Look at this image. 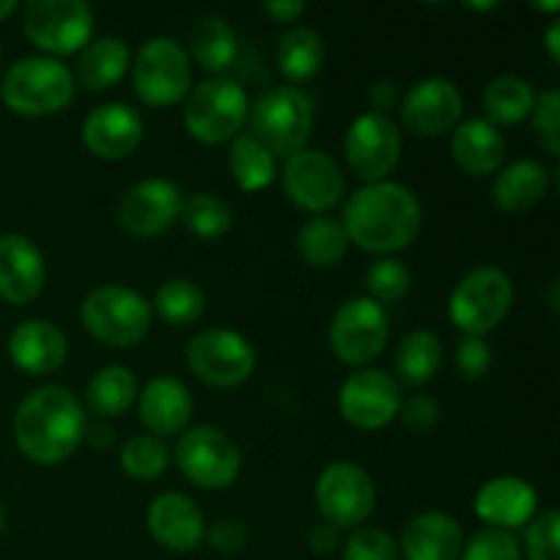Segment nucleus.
Listing matches in <instances>:
<instances>
[{"label": "nucleus", "mask_w": 560, "mask_h": 560, "mask_svg": "<svg viewBox=\"0 0 560 560\" xmlns=\"http://www.w3.org/2000/svg\"><path fill=\"white\" fill-rule=\"evenodd\" d=\"M421 202L408 186L381 180L366 184L348 197L342 211V228L350 244L372 255H392L405 249L421 233Z\"/></svg>", "instance_id": "1"}, {"label": "nucleus", "mask_w": 560, "mask_h": 560, "mask_svg": "<svg viewBox=\"0 0 560 560\" xmlns=\"http://www.w3.org/2000/svg\"><path fill=\"white\" fill-rule=\"evenodd\" d=\"M85 410L66 386H42L27 394L14 416V438L36 465H58L85 438Z\"/></svg>", "instance_id": "2"}, {"label": "nucleus", "mask_w": 560, "mask_h": 560, "mask_svg": "<svg viewBox=\"0 0 560 560\" xmlns=\"http://www.w3.org/2000/svg\"><path fill=\"white\" fill-rule=\"evenodd\" d=\"M74 74L69 66L49 55L22 58L5 71L0 98L5 107L25 118H44L60 113L74 98Z\"/></svg>", "instance_id": "3"}, {"label": "nucleus", "mask_w": 560, "mask_h": 560, "mask_svg": "<svg viewBox=\"0 0 560 560\" xmlns=\"http://www.w3.org/2000/svg\"><path fill=\"white\" fill-rule=\"evenodd\" d=\"M249 135L273 159H290L304 151L315 126V104L301 88H271L249 109Z\"/></svg>", "instance_id": "4"}, {"label": "nucleus", "mask_w": 560, "mask_h": 560, "mask_svg": "<svg viewBox=\"0 0 560 560\" xmlns=\"http://www.w3.org/2000/svg\"><path fill=\"white\" fill-rule=\"evenodd\" d=\"M80 317L93 339L113 348H129L148 337L153 310L137 290L124 284H102L85 295Z\"/></svg>", "instance_id": "5"}, {"label": "nucleus", "mask_w": 560, "mask_h": 560, "mask_svg": "<svg viewBox=\"0 0 560 560\" xmlns=\"http://www.w3.org/2000/svg\"><path fill=\"white\" fill-rule=\"evenodd\" d=\"M246 118H249V96L230 77H211L191 88L186 96V131L206 145H222L238 137Z\"/></svg>", "instance_id": "6"}, {"label": "nucleus", "mask_w": 560, "mask_h": 560, "mask_svg": "<svg viewBox=\"0 0 560 560\" xmlns=\"http://www.w3.org/2000/svg\"><path fill=\"white\" fill-rule=\"evenodd\" d=\"M514 301V284L506 271L481 266L459 279L448 301V317L465 337H481L495 331L509 315Z\"/></svg>", "instance_id": "7"}, {"label": "nucleus", "mask_w": 560, "mask_h": 560, "mask_svg": "<svg viewBox=\"0 0 560 560\" xmlns=\"http://www.w3.org/2000/svg\"><path fill=\"white\" fill-rule=\"evenodd\" d=\"M131 82L148 107H173L186 102L191 88L189 52L175 38H148L131 63Z\"/></svg>", "instance_id": "8"}, {"label": "nucleus", "mask_w": 560, "mask_h": 560, "mask_svg": "<svg viewBox=\"0 0 560 560\" xmlns=\"http://www.w3.org/2000/svg\"><path fill=\"white\" fill-rule=\"evenodd\" d=\"M180 474L202 490H224L241 474V448L219 427H191L175 446Z\"/></svg>", "instance_id": "9"}, {"label": "nucleus", "mask_w": 560, "mask_h": 560, "mask_svg": "<svg viewBox=\"0 0 560 560\" xmlns=\"http://www.w3.org/2000/svg\"><path fill=\"white\" fill-rule=\"evenodd\" d=\"M22 25L27 42L58 58L91 44L93 11L85 0H31Z\"/></svg>", "instance_id": "10"}, {"label": "nucleus", "mask_w": 560, "mask_h": 560, "mask_svg": "<svg viewBox=\"0 0 560 560\" xmlns=\"http://www.w3.org/2000/svg\"><path fill=\"white\" fill-rule=\"evenodd\" d=\"M186 364L208 386L233 388L249 381L257 355L244 334L233 328H208L189 342Z\"/></svg>", "instance_id": "11"}, {"label": "nucleus", "mask_w": 560, "mask_h": 560, "mask_svg": "<svg viewBox=\"0 0 560 560\" xmlns=\"http://www.w3.org/2000/svg\"><path fill=\"white\" fill-rule=\"evenodd\" d=\"M375 485L372 476L355 463H334L315 485V503L323 523L337 530L359 528L375 512Z\"/></svg>", "instance_id": "12"}, {"label": "nucleus", "mask_w": 560, "mask_h": 560, "mask_svg": "<svg viewBox=\"0 0 560 560\" xmlns=\"http://www.w3.org/2000/svg\"><path fill=\"white\" fill-rule=\"evenodd\" d=\"M334 355L348 366H364L383 353L388 342V317L366 295L345 301L328 328Z\"/></svg>", "instance_id": "13"}, {"label": "nucleus", "mask_w": 560, "mask_h": 560, "mask_svg": "<svg viewBox=\"0 0 560 560\" xmlns=\"http://www.w3.org/2000/svg\"><path fill=\"white\" fill-rule=\"evenodd\" d=\"M402 156V135L388 115L364 113L345 135V159L366 184H381L397 170Z\"/></svg>", "instance_id": "14"}, {"label": "nucleus", "mask_w": 560, "mask_h": 560, "mask_svg": "<svg viewBox=\"0 0 560 560\" xmlns=\"http://www.w3.org/2000/svg\"><path fill=\"white\" fill-rule=\"evenodd\" d=\"M282 186L290 202L304 211L323 217L337 208L345 197V175L337 159L326 151H299L282 170Z\"/></svg>", "instance_id": "15"}, {"label": "nucleus", "mask_w": 560, "mask_h": 560, "mask_svg": "<svg viewBox=\"0 0 560 560\" xmlns=\"http://www.w3.org/2000/svg\"><path fill=\"white\" fill-rule=\"evenodd\" d=\"M402 408V386L383 370L353 372L339 388V413L355 430H383Z\"/></svg>", "instance_id": "16"}, {"label": "nucleus", "mask_w": 560, "mask_h": 560, "mask_svg": "<svg viewBox=\"0 0 560 560\" xmlns=\"http://www.w3.org/2000/svg\"><path fill=\"white\" fill-rule=\"evenodd\" d=\"M463 109V93L452 80L427 77L402 96L399 118L413 137H441L457 129Z\"/></svg>", "instance_id": "17"}, {"label": "nucleus", "mask_w": 560, "mask_h": 560, "mask_svg": "<svg viewBox=\"0 0 560 560\" xmlns=\"http://www.w3.org/2000/svg\"><path fill=\"white\" fill-rule=\"evenodd\" d=\"M184 195L167 178H145L131 186L118 206V224L135 238H156L178 222Z\"/></svg>", "instance_id": "18"}, {"label": "nucleus", "mask_w": 560, "mask_h": 560, "mask_svg": "<svg viewBox=\"0 0 560 560\" xmlns=\"http://www.w3.org/2000/svg\"><path fill=\"white\" fill-rule=\"evenodd\" d=\"M145 126L140 113L124 102H109L93 109L82 126V142L88 151L107 162H118L137 151L142 142Z\"/></svg>", "instance_id": "19"}, {"label": "nucleus", "mask_w": 560, "mask_h": 560, "mask_svg": "<svg viewBox=\"0 0 560 560\" xmlns=\"http://www.w3.org/2000/svg\"><path fill=\"white\" fill-rule=\"evenodd\" d=\"M536 509H539V495L520 476H495L485 481L474 501V512L481 523L509 534L528 525L536 517Z\"/></svg>", "instance_id": "20"}, {"label": "nucleus", "mask_w": 560, "mask_h": 560, "mask_svg": "<svg viewBox=\"0 0 560 560\" xmlns=\"http://www.w3.org/2000/svg\"><path fill=\"white\" fill-rule=\"evenodd\" d=\"M148 530L170 552H191L206 539V517L184 492H164L148 509Z\"/></svg>", "instance_id": "21"}, {"label": "nucleus", "mask_w": 560, "mask_h": 560, "mask_svg": "<svg viewBox=\"0 0 560 560\" xmlns=\"http://www.w3.org/2000/svg\"><path fill=\"white\" fill-rule=\"evenodd\" d=\"M137 410H140V421L153 438H170L180 435L189 427L191 413H195V402L191 394L178 377H153L140 394H137Z\"/></svg>", "instance_id": "22"}, {"label": "nucleus", "mask_w": 560, "mask_h": 560, "mask_svg": "<svg viewBox=\"0 0 560 560\" xmlns=\"http://www.w3.org/2000/svg\"><path fill=\"white\" fill-rule=\"evenodd\" d=\"M44 257L27 235L0 238V299L9 304H31L44 288Z\"/></svg>", "instance_id": "23"}, {"label": "nucleus", "mask_w": 560, "mask_h": 560, "mask_svg": "<svg viewBox=\"0 0 560 560\" xmlns=\"http://www.w3.org/2000/svg\"><path fill=\"white\" fill-rule=\"evenodd\" d=\"M463 545V528L452 514L424 512L405 525L397 547L405 560H459Z\"/></svg>", "instance_id": "24"}, {"label": "nucleus", "mask_w": 560, "mask_h": 560, "mask_svg": "<svg viewBox=\"0 0 560 560\" xmlns=\"http://www.w3.org/2000/svg\"><path fill=\"white\" fill-rule=\"evenodd\" d=\"M506 151V137L485 118L463 120L452 135L454 164L470 178H487V175L498 173Z\"/></svg>", "instance_id": "25"}, {"label": "nucleus", "mask_w": 560, "mask_h": 560, "mask_svg": "<svg viewBox=\"0 0 560 560\" xmlns=\"http://www.w3.org/2000/svg\"><path fill=\"white\" fill-rule=\"evenodd\" d=\"M9 355L25 375H52L66 361V337L47 320H25L11 331Z\"/></svg>", "instance_id": "26"}, {"label": "nucleus", "mask_w": 560, "mask_h": 560, "mask_svg": "<svg viewBox=\"0 0 560 560\" xmlns=\"http://www.w3.org/2000/svg\"><path fill=\"white\" fill-rule=\"evenodd\" d=\"M550 191V173L536 159H517L495 175L492 202L503 213H528Z\"/></svg>", "instance_id": "27"}, {"label": "nucleus", "mask_w": 560, "mask_h": 560, "mask_svg": "<svg viewBox=\"0 0 560 560\" xmlns=\"http://www.w3.org/2000/svg\"><path fill=\"white\" fill-rule=\"evenodd\" d=\"M186 42H189L186 52H191L197 66L213 71V74L230 69L235 52H238V36H235L233 25L219 14H202L200 20L191 22Z\"/></svg>", "instance_id": "28"}, {"label": "nucleus", "mask_w": 560, "mask_h": 560, "mask_svg": "<svg viewBox=\"0 0 560 560\" xmlns=\"http://www.w3.org/2000/svg\"><path fill=\"white\" fill-rule=\"evenodd\" d=\"M323 63H326V44L312 27L293 25L279 36L277 66L284 80H290L293 85L315 80Z\"/></svg>", "instance_id": "29"}, {"label": "nucleus", "mask_w": 560, "mask_h": 560, "mask_svg": "<svg viewBox=\"0 0 560 560\" xmlns=\"http://www.w3.org/2000/svg\"><path fill=\"white\" fill-rule=\"evenodd\" d=\"M129 71V47L115 36H102L88 44L77 63L74 82H80L85 91H107L115 82L124 80Z\"/></svg>", "instance_id": "30"}, {"label": "nucleus", "mask_w": 560, "mask_h": 560, "mask_svg": "<svg viewBox=\"0 0 560 560\" xmlns=\"http://www.w3.org/2000/svg\"><path fill=\"white\" fill-rule=\"evenodd\" d=\"M441 366L443 342L435 334L427 331V328H416V331H410L399 342L397 355H394V370H397L394 381L410 388H421L430 381H435Z\"/></svg>", "instance_id": "31"}, {"label": "nucleus", "mask_w": 560, "mask_h": 560, "mask_svg": "<svg viewBox=\"0 0 560 560\" xmlns=\"http://www.w3.org/2000/svg\"><path fill=\"white\" fill-rule=\"evenodd\" d=\"M350 241L342 222L334 217H312L295 233V252L312 268H334L348 255Z\"/></svg>", "instance_id": "32"}, {"label": "nucleus", "mask_w": 560, "mask_h": 560, "mask_svg": "<svg viewBox=\"0 0 560 560\" xmlns=\"http://www.w3.org/2000/svg\"><path fill=\"white\" fill-rule=\"evenodd\" d=\"M536 104V91L530 88L528 80L517 74L495 77L490 85L485 88L481 96V107H485L487 124L498 126H517L530 115Z\"/></svg>", "instance_id": "33"}, {"label": "nucleus", "mask_w": 560, "mask_h": 560, "mask_svg": "<svg viewBox=\"0 0 560 560\" xmlns=\"http://www.w3.org/2000/svg\"><path fill=\"white\" fill-rule=\"evenodd\" d=\"M137 394H140V386H137V377L129 366L113 364L98 370L96 375L91 377L85 392L88 408L93 410V416L98 419H115V416L126 413V410L135 405Z\"/></svg>", "instance_id": "34"}, {"label": "nucleus", "mask_w": 560, "mask_h": 560, "mask_svg": "<svg viewBox=\"0 0 560 560\" xmlns=\"http://www.w3.org/2000/svg\"><path fill=\"white\" fill-rule=\"evenodd\" d=\"M230 173L244 191H260L273 184L277 159L249 131H241L230 140Z\"/></svg>", "instance_id": "35"}, {"label": "nucleus", "mask_w": 560, "mask_h": 560, "mask_svg": "<svg viewBox=\"0 0 560 560\" xmlns=\"http://www.w3.org/2000/svg\"><path fill=\"white\" fill-rule=\"evenodd\" d=\"M151 310L173 328L195 326L206 312V293L191 279H170L156 290Z\"/></svg>", "instance_id": "36"}, {"label": "nucleus", "mask_w": 560, "mask_h": 560, "mask_svg": "<svg viewBox=\"0 0 560 560\" xmlns=\"http://www.w3.org/2000/svg\"><path fill=\"white\" fill-rule=\"evenodd\" d=\"M178 219L189 233H195L202 241H217L230 233L233 228V211L228 202L219 195H208V191H197L180 200Z\"/></svg>", "instance_id": "37"}, {"label": "nucleus", "mask_w": 560, "mask_h": 560, "mask_svg": "<svg viewBox=\"0 0 560 560\" xmlns=\"http://www.w3.org/2000/svg\"><path fill=\"white\" fill-rule=\"evenodd\" d=\"M120 468L137 481H153L170 468V448L162 438L135 435L120 448Z\"/></svg>", "instance_id": "38"}, {"label": "nucleus", "mask_w": 560, "mask_h": 560, "mask_svg": "<svg viewBox=\"0 0 560 560\" xmlns=\"http://www.w3.org/2000/svg\"><path fill=\"white\" fill-rule=\"evenodd\" d=\"M410 282H413V273L397 257H383V260H375L364 273V284L370 290V299L375 304H392V301H399L408 295Z\"/></svg>", "instance_id": "39"}, {"label": "nucleus", "mask_w": 560, "mask_h": 560, "mask_svg": "<svg viewBox=\"0 0 560 560\" xmlns=\"http://www.w3.org/2000/svg\"><path fill=\"white\" fill-rule=\"evenodd\" d=\"M530 131L534 140L545 148V153L558 156L560 153V93L558 88H547L536 96L534 109H530Z\"/></svg>", "instance_id": "40"}, {"label": "nucleus", "mask_w": 560, "mask_h": 560, "mask_svg": "<svg viewBox=\"0 0 560 560\" xmlns=\"http://www.w3.org/2000/svg\"><path fill=\"white\" fill-rule=\"evenodd\" d=\"M459 560H523V550L509 530L485 528L465 541Z\"/></svg>", "instance_id": "41"}, {"label": "nucleus", "mask_w": 560, "mask_h": 560, "mask_svg": "<svg viewBox=\"0 0 560 560\" xmlns=\"http://www.w3.org/2000/svg\"><path fill=\"white\" fill-rule=\"evenodd\" d=\"M558 530L560 514L556 509L536 514L528 523V530H525V556H528V560H560Z\"/></svg>", "instance_id": "42"}, {"label": "nucleus", "mask_w": 560, "mask_h": 560, "mask_svg": "<svg viewBox=\"0 0 560 560\" xmlns=\"http://www.w3.org/2000/svg\"><path fill=\"white\" fill-rule=\"evenodd\" d=\"M345 560H399V547L386 530L355 528L342 545Z\"/></svg>", "instance_id": "43"}, {"label": "nucleus", "mask_w": 560, "mask_h": 560, "mask_svg": "<svg viewBox=\"0 0 560 560\" xmlns=\"http://www.w3.org/2000/svg\"><path fill=\"white\" fill-rule=\"evenodd\" d=\"M492 366V348L481 337H465L457 348V372L465 381H481Z\"/></svg>", "instance_id": "44"}, {"label": "nucleus", "mask_w": 560, "mask_h": 560, "mask_svg": "<svg viewBox=\"0 0 560 560\" xmlns=\"http://www.w3.org/2000/svg\"><path fill=\"white\" fill-rule=\"evenodd\" d=\"M399 419L408 430L413 432H430L435 430L438 421H441V405L430 394H413V397L402 399V408H399Z\"/></svg>", "instance_id": "45"}, {"label": "nucleus", "mask_w": 560, "mask_h": 560, "mask_svg": "<svg viewBox=\"0 0 560 560\" xmlns=\"http://www.w3.org/2000/svg\"><path fill=\"white\" fill-rule=\"evenodd\" d=\"M206 536L219 556H238L246 541H249V534H246L244 523H238V520H217L211 530H206Z\"/></svg>", "instance_id": "46"}, {"label": "nucleus", "mask_w": 560, "mask_h": 560, "mask_svg": "<svg viewBox=\"0 0 560 560\" xmlns=\"http://www.w3.org/2000/svg\"><path fill=\"white\" fill-rule=\"evenodd\" d=\"M366 98H370L372 113L388 115V109H394L399 104V88L392 80H377L370 88V93H366Z\"/></svg>", "instance_id": "47"}, {"label": "nucleus", "mask_w": 560, "mask_h": 560, "mask_svg": "<svg viewBox=\"0 0 560 560\" xmlns=\"http://www.w3.org/2000/svg\"><path fill=\"white\" fill-rule=\"evenodd\" d=\"M310 550L323 558L334 556V552L339 550V530L328 523L315 525V528L310 530Z\"/></svg>", "instance_id": "48"}, {"label": "nucleus", "mask_w": 560, "mask_h": 560, "mask_svg": "<svg viewBox=\"0 0 560 560\" xmlns=\"http://www.w3.org/2000/svg\"><path fill=\"white\" fill-rule=\"evenodd\" d=\"M262 11H266L268 16H271L273 22H295L304 16L306 5L301 3V0H268V3H262Z\"/></svg>", "instance_id": "49"}, {"label": "nucleus", "mask_w": 560, "mask_h": 560, "mask_svg": "<svg viewBox=\"0 0 560 560\" xmlns=\"http://www.w3.org/2000/svg\"><path fill=\"white\" fill-rule=\"evenodd\" d=\"M113 438H115V430L109 427V421L98 419L93 421V424H85V438H82V441L91 443L93 448H107L113 446Z\"/></svg>", "instance_id": "50"}, {"label": "nucleus", "mask_w": 560, "mask_h": 560, "mask_svg": "<svg viewBox=\"0 0 560 560\" xmlns=\"http://www.w3.org/2000/svg\"><path fill=\"white\" fill-rule=\"evenodd\" d=\"M547 49H550V55H552V60H560V25L558 22H552L550 25V31H547Z\"/></svg>", "instance_id": "51"}, {"label": "nucleus", "mask_w": 560, "mask_h": 560, "mask_svg": "<svg viewBox=\"0 0 560 560\" xmlns=\"http://www.w3.org/2000/svg\"><path fill=\"white\" fill-rule=\"evenodd\" d=\"M14 11H16L14 0H0V22H3L9 14H14Z\"/></svg>", "instance_id": "52"}, {"label": "nucleus", "mask_w": 560, "mask_h": 560, "mask_svg": "<svg viewBox=\"0 0 560 560\" xmlns=\"http://www.w3.org/2000/svg\"><path fill=\"white\" fill-rule=\"evenodd\" d=\"M501 3H465V9H476V11H492L498 9Z\"/></svg>", "instance_id": "53"}, {"label": "nucleus", "mask_w": 560, "mask_h": 560, "mask_svg": "<svg viewBox=\"0 0 560 560\" xmlns=\"http://www.w3.org/2000/svg\"><path fill=\"white\" fill-rule=\"evenodd\" d=\"M530 5H534L536 11H558L560 9L558 0H552V3H530Z\"/></svg>", "instance_id": "54"}, {"label": "nucleus", "mask_w": 560, "mask_h": 560, "mask_svg": "<svg viewBox=\"0 0 560 560\" xmlns=\"http://www.w3.org/2000/svg\"><path fill=\"white\" fill-rule=\"evenodd\" d=\"M3 525H5V512L3 506H0V534H3Z\"/></svg>", "instance_id": "55"}]
</instances>
